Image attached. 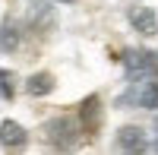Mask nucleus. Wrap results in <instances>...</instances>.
Segmentation results:
<instances>
[{"label":"nucleus","instance_id":"f257e3e1","mask_svg":"<svg viewBox=\"0 0 158 155\" xmlns=\"http://www.w3.org/2000/svg\"><path fill=\"white\" fill-rule=\"evenodd\" d=\"M117 105H139V108L158 111V76H136Z\"/></svg>","mask_w":158,"mask_h":155},{"label":"nucleus","instance_id":"f03ea898","mask_svg":"<svg viewBox=\"0 0 158 155\" xmlns=\"http://www.w3.org/2000/svg\"><path fill=\"white\" fill-rule=\"evenodd\" d=\"M79 133H82V127H79V120H73V117H54V120L44 124L48 143L57 146V149H73L79 143Z\"/></svg>","mask_w":158,"mask_h":155},{"label":"nucleus","instance_id":"7ed1b4c3","mask_svg":"<svg viewBox=\"0 0 158 155\" xmlns=\"http://www.w3.org/2000/svg\"><path fill=\"white\" fill-rule=\"evenodd\" d=\"M120 60H123L130 79H136V76H158V54L155 51L133 48V51H123Z\"/></svg>","mask_w":158,"mask_h":155},{"label":"nucleus","instance_id":"20e7f679","mask_svg":"<svg viewBox=\"0 0 158 155\" xmlns=\"http://www.w3.org/2000/svg\"><path fill=\"white\" fill-rule=\"evenodd\" d=\"M101 120H104V114H101V98L98 95H89L82 105H79V127H82V133L85 136H95L101 130Z\"/></svg>","mask_w":158,"mask_h":155},{"label":"nucleus","instance_id":"39448f33","mask_svg":"<svg viewBox=\"0 0 158 155\" xmlns=\"http://www.w3.org/2000/svg\"><path fill=\"white\" fill-rule=\"evenodd\" d=\"M117 146H120L123 152H146V149H149L142 127H133V124H127V127L117 130Z\"/></svg>","mask_w":158,"mask_h":155},{"label":"nucleus","instance_id":"423d86ee","mask_svg":"<svg viewBox=\"0 0 158 155\" xmlns=\"http://www.w3.org/2000/svg\"><path fill=\"white\" fill-rule=\"evenodd\" d=\"M127 19H130V25H133L139 35H146V38L158 32V19H155V13H152L149 6H130Z\"/></svg>","mask_w":158,"mask_h":155},{"label":"nucleus","instance_id":"0eeeda50","mask_svg":"<svg viewBox=\"0 0 158 155\" xmlns=\"http://www.w3.org/2000/svg\"><path fill=\"white\" fill-rule=\"evenodd\" d=\"M0 143L6 149H22L29 143V133H25V127L16 124V120H3L0 124Z\"/></svg>","mask_w":158,"mask_h":155},{"label":"nucleus","instance_id":"6e6552de","mask_svg":"<svg viewBox=\"0 0 158 155\" xmlns=\"http://www.w3.org/2000/svg\"><path fill=\"white\" fill-rule=\"evenodd\" d=\"M25 92H29L32 98L51 95V92H54V76H51V73H32L29 79H25Z\"/></svg>","mask_w":158,"mask_h":155},{"label":"nucleus","instance_id":"1a4fd4ad","mask_svg":"<svg viewBox=\"0 0 158 155\" xmlns=\"http://www.w3.org/2000/svg\"><path fill=\"white\" fill-rule=\"evenodd\" d=\"M29 22L35 29H48L54 22V13H51L48 0H29Z\"/></svg>","mask_w":158,"mask_h":155},{"label":"nucleus","instance_id":"9d476101","mask_svg":"<svg viewBox=\"0 0 158 155\" xmlns=\"http://www.w3.org/2000/svg\"><path fill=\"white\" fill-rule=\"evenodd\" d=\"M19 29H16V22L6 19L3 25H0V54H10V51H16L19 48Z\"/></svg>","mask_w":158,"mask_h":155},{"label":"nucleus","instance_id":"9b49d317","mask_svg":"<svg viewBox=\"0 0 158 155\" xmlns=\"http://www.w3.org/2000/svg\"><path fill=\"white\" fill-rule=\"evenodd\" d=\"M13 95H16V76L10 70H0V98L13 101Z\"/></svg>","mask_w":158,"mask_h":155},{"label":"nucleus","instance_id":"f8f14e48","mask_svg":"<svg viewBox=\"0 0 158 155\" xmlns=\"http://www.w3.org/2000/svg\"><path fill=\"white\" fill-rule=\"evenodd\" d=\"M152 149L158 152V120H155V143H152Z\"/></svg>","mask_w":158,"mask_h":155},{"label":"nucleus","instance_id":"ddd939ff","mask_svg":"<svg viewBox=\"0 0 158 155\" xmlns=\"http://www.w3.org/2000/svg\"><path fill=\"white\" fill-rule=\"evenodd\" d=\"M57 3H73V0H57Z\"/></svg>","mask_w":158,"mask_h":155}]
</instances>
